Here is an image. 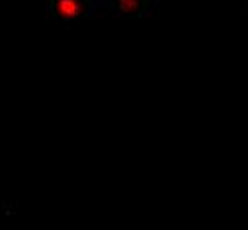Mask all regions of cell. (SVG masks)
Listing matches in <instances>:
<instances>
[{"mask_svg":"<svg viewBox=\"0 0 248 230\" xmlns=\"http://www.w3.org/2000/svg\"><path fill=\"white\" fill-rule=\"evenodd\" d=\"M50 11L62 21H73L91 11V0H50Z\"/></svg>","mask_w":248,"mask_h":230,"instance_id":"cell-1","label":"cell"},{"mask_svg":"<svg viewBox=\"0 0 248 230\" xmlns=\"http://www.w3.org/2000/svg\"><path fill=\"white\" fill-rule=\"evenodd\" d=\"M114 7L121 15L126 16H140L149 9L151 0H112Z\"/></svg>","mask_w":248,"mask_h":230,"instance_id":"cell-2","label":"cell"}]
</instances>
